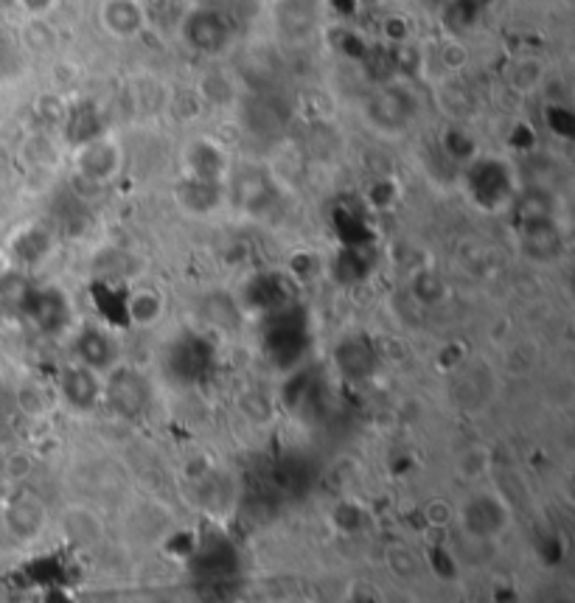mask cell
<instances>
[{"label": "cell", "instance_id": "1", "mask_svg": "<svg viewBox=\"0 0 575 603\" xmlns=\"http://www.w3.org/2000/svg\"><path fill=\"white\" fill-rule=\"evenodd\" d=\"M152 385L146 382L141 371L132 368H110L107 376H101V402H107L121 416H138L149 407Z\"/></svg>", "mask_w": 575, "mask_h": 603}, {"label": "cell", "instance_id": "2", "mask_svg": "<svg viewBox=\"0 0 575 603\" xmlns=\"http://www.w3.org/2000/svg\"><path fill=\"white\" fill-rule=\"evenodd\" d=\"M508 519H511L508 517V508L491 494H480L475 500H469L466 508H460L463 528H466L469 536H477V539H491V536L503 533Z\"/></svg>", "mask_w": 575, "mask_h": 603}, {"label": "cell", "instance_id": "3", "mask_svg": "<svg viewBox=\"0 0 575 603\" xmlns=\"http://www.w3.org/2000/svg\"><path fill=\"white\" fill-rule=\"evenodd\" d=\"M59 393L76 410H93L101 402V374L76 362L59 374Z\"/></svg>", "mask_w": 575, "mask_h": 603}, {"label": "cell", "instance_id": "4", "mask_svg": "<svg viewBox=\"0 0 575 603\" xmlns=\"http://www.w3.org/2000/svg\"><path fill=\"white\" fill-rule=\"evenodd\" d=\"M76 359L96 374H107L115 365V343L104 329H85L76 337Z\"/></svg>", "mask_w": 575, "mask_h": 603}, {"label": "cell", "instance_id": "5", "mask_svg": "<svg viewBox=\"0 0 575 603\" xmlns=\"http://www.w3.org/2000/svg\"><path fill=\"white\" fill-rule=\"evenodd\" d=\"M43 503L37 500V497H31V494H17L15 500L9 503L6 508V522H9V528L17 536H34V533H40L43 528Z\"/></svg>", "mask_w": 575, "mask_h": 603}, {"label": "cell", "instance_id": "6", "mask_svg": "<svg viewBox=\"0 0 575 603\" xmlns=\"http://www.w3.org/2000/svg\"><path fill=\"white\" fill-rule=\"evenodd\" d=\"M160 317V298L155 292H138L127 298V323H155Z\"/></svg>", "mask_w": 575, "mask_h": 603}]
</instances>
